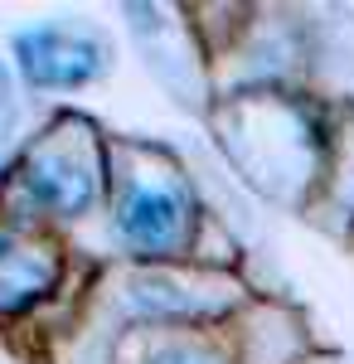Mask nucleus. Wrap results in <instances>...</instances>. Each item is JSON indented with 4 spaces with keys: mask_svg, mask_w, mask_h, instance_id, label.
Segmentation results:
<instances>
[{
    "mask_svg": "<svg viewBox=\"0 0 354 364\" xmlns=\"http://www.w3.org/2000/svg\"><path fill=\"white\" fill-rule=\"evenodd\" d=\"M25 195L49 214H82L97 195V151L54 136L25 161Z\"/></svg>",
    "mask_w": 354,
    "mask_h": 364,
    "instance_id": "1",
    "label": "nucleus"
},
{
    "mask_svg": "<svg viewBox=\"0 0 354 364\" xmlns=\"http://www.w3.org/2000/svg\"><path fill=\"white\" fill-rule=\"evenodd\" d=\"M15 54H20V68L34 87H78L102 68V49L92 39L54 29V25L25 29L15 39Z\"/></svg>",
    "mask_w": 354,
    "mask_h": 364,
    "instance_id": "2",
    "label": "nucleus"
},
{
    "mask_svg": "<svg viewBox=\"0 0 354 364\" xmlns=\"http://www.w3.org/2000/svg\"><path fill=\"white\" fill-rule=\"evenodd\" d=\"M117 228L136 252H175L190 233V199L170 185H141L122 199Z\"/></svg>",
    "mask_w": 354,
    "mask_h": 364,
    "instance_id": "3",
    "label": "nucleus"
},
{
    "mask_svg": "<svg viewBox=\"0 0 354 364\" xmlns=\"http://www.w3.org/2000/svg\"><path fill=\"white\" fill-rule=\"evenodd\" d=\"M151 364H214L209 355H199V350H161Z\"/></svg>",
    "mask_w": 354,
    "mask_h": 364,
    "instance_id": "4",
    "label": "nucleus"
},
{
    "mask_svg": "<svg viewBox=\"0 0 354 364\" xmlns=\"http://www.w3.org/2000/svg\"><path fill=\"white\" fill-rule=\"evenodd\" d=\"M10 117H15V107H10V78H5V68H0V141L10 132Z\"/></svg>",
    "mask_w": 354,
    "mask_h": 364,
    "instance_id": "5",
    "label": "nucleus"
}]
</instances>
